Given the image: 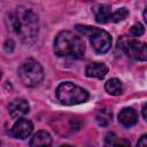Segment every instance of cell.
I'll list each match as a JSON object with an SVG mask.
<instances>
[{"mask_svg":"<svg viewBox=\"0 0 147 147\" xmlns=\"http://www.w3.org/2000/svg\"><path fill=\"white\" fill-rule=\"evenodd\" d=\"M13 49H14V42H13V40L9 39L5 42V51L10 53V52H13Z\"/></svg>","mask_w":147,"mask_h":147,"instance_id":"20","label":"cell"},{"mask_svg":"<svg viewBox=\"0 0 147 147\" xmlns=\"http://www.w3.org/2000/svg\"><path fill=\"white\" fill-rule=\"evenodd\" d=\"M137 147H147V134H144L137 144Z\"/></svg>","mask_w":147,"mask_h":147,"instance_id":"19","label":"cell"},{"mask_svg":"<svg viewBox=\"0 0 147 147\" xmlns=\"http://www.w3.org/2000/svg\"><path fill=\"white\" fill-rule=\"evenodd\" d=\"M17 75L23 85L28 87H34L39 85L44 79L42 67L33 59L24 60L18 67Z\"/></svg>","mask_w":147,"mask_h":147,"instance_id":"4","label":"cell"},{"mask_svg":"<svg viewBox=\"0 0 147 147\" xmlns=\"http://www.w3.org/2000/svg\"><path fill=\"white\" fill-rule=\"evenodd\" d=\"M90 41H91L93 49L99 54H103L108 52L111 46L110 34L107 31L98 29V28H94L92 34L90 36Z\"/></svg>","mask_w":147,"mask_h":147,"instance_id":"6","label":"cell"},{"mask_svg":"<svg viewBox=\"0 0 147 147\" xmlns=\"http://www.w3.org/2000/svg\"><path fill=\"white\" fill-rule=\"evenodd\" d=\"M105 88L110 95H119L122 94V91H123L122 82L117 78H111L106 83Z\"/></svg>","mask_w":147,"mask_h":147,"instance_id":"14","label":"cell"},{"mask_svg":"<svg viewBox=\"0 0 147 147\" xmlns=\"http://www.w3.org/2000/svg\"><path fill=\"white\" fill-rule=\"evenodd\" d=\"M107 72H108V67L105 63H101V62L90 63L86 67V70H85V74H86L87 77L99 78V79H102L107 75Z\"/></svg>","mask_w":147,"mask_h":147,"instance_id":"9","label":"cell"},{"mask_svg":"<svg viewBox=\"0 0 147 147\" xmlns=\"http://www.w3.org/2000/svg\"><path fill=\"white\" fill-rule=\"evenodd\" d=\"M103 147H131V146H130V141L127 139L118 138L115 133L110 132V133H107V136L105 138Z\"/></svg>","mask_w":147,"mask_h":147,"instance_id":"13","label":"cell"},{"mask_svg":"<svg viewBox=\"0 0 147 147\" xmlns=\"http://www.w3.org/2000/svg\"><path fill=\"white\" fill-rule=\"evenodd\" d=\"M118 121L122 125L130 127L134 125L138 121V115L133 108H124L118 114Z\"/></svg>","mask_w":147,"mask_h":147,"instance_id":"10","label":"cell"},{"mask_svg":"<svg viewBox=\"0 0 147 147\" xmlns=\"http://www.w3.org/2000/svg\"><path fill=\"white\" fill-rule=\"evenodd\" d=\"M32 130H33V125L29 119L20 118L13 125L10 130V134L17 139H25L31 134Z\"/></svg>","mask_w":147,"mask_h":147,"instance_id":"7","label":"cell"},{"mask_svg":"<svg viewBox=\"0 0 147 147\" xmlns=\"http://www.w3.org/2000/svg\"><path fill=\"white\" fill-rule=\"evenodd\" d=\"M127 15H129V10L125 7H122V8H118L117 10L113 11V15H111V20L110 21L117 23V22H121V21L125 20L127 17Z\"/></svg>","mask_w":147,"mask_h":147,"instance_id":"16","label":"cell"},{"mask_svg":"<svg viewBox=\"0 0 147 147\" xmlns=\"http://www.w3.org/2000/svg\"><path fill=\"white\" fill-rule=\"evenodd\" d=\"M118 47L136 61H147V44L142 41L122 37L118 40Z\"/></svg>","mask_w":147,"mask_h":147,"instance_id":"5","label":"cell"},{"mask_svg":"<svg viewBox=\"0 0 147 147\" xmlns=\"http://www.w3.org/2000/svg\"><path fill=\"white\" fill-rule=\"evenodd\" d=\"M61 147H75V146H70V145H63V146H61Z\"/></svg>","mask_w":147,"mask_h":147,"instance_id":"23","label":"cell"},{"mask_svg":"<svg viewBox=\"0 0 147 147\" xmlns=\"http://www.w3.org/2000/svg\"><path fill=\"white\" fill-rule=\"evenodd\" d=\"M141 113H142V116H144V118L147 121V103L142 107V110H141Z\"/></svg>","mask_w":147,"mask_h":147,"instance_id":"21","label":"cell"},{"mask_svg":"<svg viewBox=\"0 0 147 147\" xmlns=\"http://www.w3.org/2000/svg\"><path fill=\"white\" fill-rule=\"evenodd\" d=\"M52 137L46 131H38L30 140V147H51Z\"/></svg>","mask_w":147,"mask_h":147,"instance_id":"11","label":"cell"},{"mask_svg":"<svg viewBox=\"0 0 147 147\" xmlns=\"http://www.w3.org/2000/svg\"><path fill=\"white\" fill-rule=\"evenodd\" d=\"M144 32H145V28H144V25L140 24V23H137V24L132 25V28H131V30H130V33H131L133 37H140V36L144 34Z\"/></svg>","mask_w":147,"mask_h":147,"instance_id":"17","label":"cell"},{"mask_svg":"<svg viewBox=\"0 0 147 147\" xmlns=\"http://www.w3.org/2000/svg\"><path fill=\"white\" fill-rule=\"evenodd\" d=\"M95 119L100 126H107L111 122V111L107 108L100 109L95 116Z\"/></svg>","mask_w":147,"mask_h":147,"instance_id":"15","label":"cell"},{"mask_svg":"<svg viewBox=\"0 0 147 147\" xmlns=\"http://www.w3.org/2000/svg\"><path fill=\"white\" fill-rule=\"evenodd\" d=\"M55 93L59 101L65 106L79 105L88 99V92L71 82L61 83L57 86Z\"/></svg>","mask_w":147,"mask_h":147,"instance_id":"3","label":"cell"},{"mask_svg":"<svg viewBox=\"0 0 147 147\" xmlns=\"http://www.w3.org/2000/svg\"><path fill=\"white\" fill-rule=\"evenodd\" d=\"M94 28H95V26H90V25H79V24L76 25V29H77L80 33H83V34H85V36H88V37L92 34Z\"/></svg>","mask_w":147,"mask_h":147,"instance_id":"18","label":"cell"},{"mask_svg":"<svg viewBox=\"0 0 147 147\" xmlns=\"http://www.w3.org/2000/svg\"><path fill=\"white\" fill-rule=\"evenodd\" d=\"M144 20H145V22H146V24H147V7H146L145 10H144Z\"/></svg>","mask_w":147,"mask_h":147,"instance_id":"22","label":"cell"},{"mask_svg":"<svg viewBox=\"0 0 147 147\" xmlns=\"http://www.w3.org/2000/svg\"><path fill=\"white\" fill-rule=\"evenodd\" d=\"M54 52L61 57L80 59L85 52V42L71 31H61L54 40Z\"/></svg>","mask_w":147,"mask_h":147,"instance_id":"2","label":"cell"},{"mask_svg":"<svg viewBox=\"0 0 147 147\" xmlns=\"http://www.w3.org/2000/svg\"><path fill=\"white\" fill-rule=\"evenodd\" d=\"M29 109H30V107H29L28 101L22 98L13 100L8 106V113L10 115V117L14 119H20L22 116H24L25 114L29 113Z\"/></svg>","mask_w":147,"mask_h":147,"instance_id":"8","label":"cell"},{"mask_svg":"<svg viewBox=\"0 0 147 147\" xmlns=\"http://www.w3.org/2000/svg\"><path fill=\"white\" fill-rule=\"evenodd\" d=\"M10 28L25 44H33L39 33L37 15L29 8L20 6L10 15Z\"/></svg>","mask_w":147,"mask_h":147,"instance_id":"1","label":"cell"},{"mask_svg":"<svg viewBox=\"0 0 147 147\" xmlns=\"http://www.w3.org/2000/svg\"><path fill=\"white\" fill-rule=\"evenodd\" d=\"M93 13H94V17H95V21L98 23H107L111 20V15H113V11H111V7L109 5H98L94 9H93Z\"/></svg>","mask_w":147,"mask_h":147,"instance_id":"12","label":"cell"}]
</instances>
